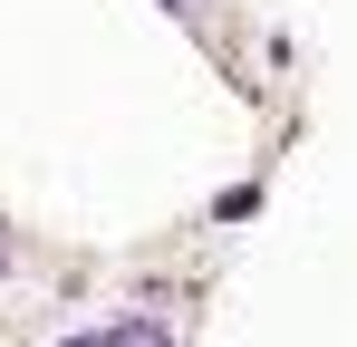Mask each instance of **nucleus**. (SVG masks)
Masks as SVG:
<instances>
[{
  "label": "nucleus",
  "instance_id": "nucleus-1",
  "mask_svg": "<svg viewBox=\"0 0 357 347\" xmlns=\"http://www.w3.org/2000/svg\"><path fill=\"white\" fill-rule=\"evenodd\" d=\"M68 347H116V328H87V338H68Z\"/></svg>",
  "mask_w": 357,
  "mask_h": 347
},
{
  "label": "nucleus",
  "instance_id": "nucleus-2",
  "mask_svg": "<svg viewBox=\"0 0 357 347\" xmlns=\"http://www.w3.org/2000/svg\"><path fill=\"white\" fill-rule=\"evenodd\" d=\"M0 261H10V251H0Z\"/></svg>",
  "mask_w": 357,
  "mask_h": 347
}]
</instances>
